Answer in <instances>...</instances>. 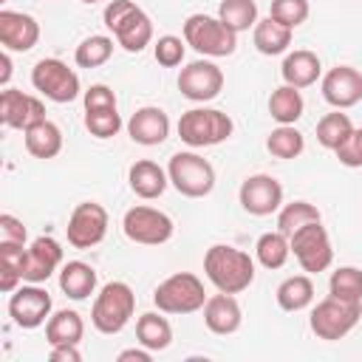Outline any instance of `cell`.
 Here are the masks:
<instances>
[{
    "mask_svg": "<svg viewBox=\"0 0 362 362\" xmlns=\"http://www.w3.org/2000/svg\"><path fill=\"white\" fill-rule=\"evenodd\" d=\"M204 272L218 291L240 294L255 280V260L243 249H235L229 243H215L204 255Z\"/></svg>",
    "mask_w": 362,
    "mask_h": 362,
    "instance_id": "obj_1",
    "label": "cell"
},
{
    "mask_svg": "<svg viewBox=\"0 0 362 362\" xmlns=\"http://www.w3.org/2000/svg\"><path fill=\"white\" fill-rule=\"evenodd\" d=\"M102 20L113 31L116 42L130 54H139L153 42V23L133 0H110Z\"/></svg>",
    "mask_w": 362,
    "mask_h": 362,
    "instance_id": "obj_2",
    "label": "cell"
},
{
    "mask_svg": "<svg viewBox=\"0 0 362 362\" xmlns=\"http://www.w3.org/2000/svg\"><path fill=\"white\" fill-rule=\"evenodd\" d=\"M136 311V294L124 280H110L93 300L90 322L102 334H119Z\"/></svg>",
    "mask_w": 362,
    "mask_h": 362,
    "instance_id": "obj_3",
    "label": "cell"
},
{
    "mask_svg": "<svg viewBox=\"0 0 362 362\" xmlns=\"http://www.w3.org/2000/svg\"><path fill=\"white\" fill-rule=\"evenodd\" d=\"M232 130H235V122L229 119V113L215 107H192L178 119V136L189 147H215L226 141Z\"/></svg>",
    "mask_w": 362,
    "mask_h": 362,
    "instance_id": "obj_4",
    "label": "cell"
},
{
    "mask_svg": "<svg viewBox=\"0 0 362 362\" xmlns=\"http://www.w3.org/2000/svg\"><path fill=\"white\" fill-rule=\"evenodd\" d=\"M153 303L161 314H192L201 311L206 303V291L198 274L192 272H175L164 283L156 286Z\"/></svg>",
    "mask_w": 362,
    "mask_h": 362,
    "instance_id": "obj_5",
    "label": "cell"
},
{
    "mask_svg": "<svg viewBox=\"0 0 362 362\" xmlns=\"http://www.w3.org/2000/svg\"><path fill=\"white\" fill-rule=\"evenodd\" d=\"M184 40L204 57H229L238 48V34L209 14H189L184 20Z\"/></svg>",
    "mask_w": 362,
    "mask_h": 362,
    "instance_id": "obj_6",
    "label": "cell"
},
{
    "mask_svg": "<svg viewBox=\"0 0 362 362\" xmlns=\"http://www.w3.org/2000/svg\"><path fill=\"white\" fill-rule=\"evenodd\" d=\"M167 175H170V184L187 198H204L215 189V167L192 150H181L170 156Z\"/></svg>",
    "mask_w": 362,
    "mask_h": 362,
    "instance_id": "obj_7",
    "label": "cell"
},
{
    "mask_svg": "<svg viewBox=\"0 0 362 362\" xmlns=\"http://www.w3.org/2000/svg\"><path fill=\"white\" fill-rule=\"evenodd\" d=\"M362 317V303H348L339 297H325L311 308L308 325L320 339H342L345 334H351L356 328Z\"/></svg>",
    "mask_w": 362,
    "mask_h": 362,
    "instance_id": "obj_8",
    "label": "cell"
},
{
    "mask_svg": "<svg viewBox=\"0 0 362 362\" xmlns=\"http://www.w3.org/2000/svg\"><path fill=\"white\" fill-rule=\"evenodd\" d=\"M288 243H291V255L297 257L300 269L308 274H320L334 263V246H331V238H328L322 221L300 226L288 238Z\"/></svg>",
    "mask_w": 362,
    "mask_h": 362,
    "instance_id": "obj_9",
    "label": "cell"
},
{
    "mask_svg": "<svg viewBox=\"0 0 362 362\" xmlns=\"http://www.w3.org/2000/svg\"><path fill=\"white\" fill-rule=\"evenodd\" d=\"M31 85L34 90H40L45 99L65 105L74 102L79 96V76L74 68H68L62 59L57 57H45L31 68Z\"/></svg>",
    "mask_w": 362,
    "mask_h": 362,
    "instance_id": "obj_10",
    "label": "cell"
},
{
    "mask_svg": "<svg viewBox=\"0 0 362 362\" xmlns=\"http://www.w3.org/2000/svg\"><path fill=\"white\" fill-rule=\"evenodd\" d=\"M122 229L127 235V240L133 243H141V246H161L173 238L175 232V223L167 212L156 209V206H130L122 218Z\"/></svg>",
    "mask_w": 362,
    "mask_h": 362,
    "instance_id": "obj_11",
    "label": "cell"
},
{
    "mask_svg": "<svg viewBox=\"0 0 362 362\" xmlns=\"http://www.w3.org/2000/svg\"><path fill=\"white\" fill-rule=\"evenodd\" d=\"M68 243L74 249H90L105 240L107 235V209L96 201H82L74 206L68 226H65Z\"/></svg>",
    "mask_w": 362,
    "mask_h": 362,
    "instance_id": "obj_12",
    "label": "cell"
},
{
    "mask_svg": "<svg viewBox=\"0 0 362 362\" xmlns=\"http://www.w3.org/2000/svg\"><path fill=\"white\" fill-rule=\"evenodd\" d=\"M51 294L40 288V283H28L11 291L8 297V317L20 328H40L51 317Z\"/></svg>",
    "mask_w": 362,
    "mask_h": 362,
    "instance_id": "obj_13",
    "label": "cell"
},
{
    "mask_svg": "<svg viewBox=\"0 0 362 362\" xmlns=\"http://www.w3.org/2000/svg\"><path fill=\"white\" fill-rule=\"evenodd\" d=\"M178 90L189 102H209L223 90V71L209 59H195L181 68Z\"/></svg>",
    "mask_w": 362,
    "mask_h": 362,
    "instance_id": "obj_14",
    "label": "cell"
},
{
    "mask_svg": "<svg viewBox=\"0 0 362 362\" xmlns=\"http://www.w3.org/2000/svg\"><path fill=\"white\" fill-rule=\"evenodd\" d=\"M240 206L249 212V215H257V218H266L272 212H277L283 206V187L274 175H266V173H257V175H249L243 184H240Z\"/></svg>",
    "mask_w": 362,
    "mask_h": 362,
    "instance_id": "obj_15",
    "label": "cell"
},
{
    "mask_svg": "<svg viewBox=\"0 0 362 362\" xmlns=\"http://www.w3.org/2000/svg\"><path fill=\"white\" fill-rule=\"evenodd\" d=\"M45 119V105L31 96V93H23V90H14V88H6L0 93V122L11 130H28L31 124L42 122Z\"/></svg>",
    "mask_w": 362,
    "mask_h": 362,
    "instance_id": "obj_16",
    "label": "cell"
},
{
    "mask_svg": "<svg viewBox=\"0 0 362 362\" xmlns=\"http://www.w3.org/2000/svg\"><path fill=\"white\" fill-rule=\"evenodd\" d=\"M59 266H62V246H59V240L51 238V235H40L25 249L23 280L25 283H45Z\"/></svg>",
    "mask_w": 362,
    "mask_h": 362,
    "instance_id": "obj_17",
    "label": "cell"
},
{
    "mask_svg": "<svg viewBox=\"0 0 362 362\" xmlns=\"http://www.w3.org/2000/svg\"><path fill=\"white\" fill-rule=\"evenodd\" d=\"M322 99L337 107H354L362 102V74L351 65H337L322 76Z\"/></svg>",
    "mask_w": 362,
    "mask_h": 362,
    "instance_id": "obj_18",
    "label": "cell"
},
{
    "mask_svg": "<svg viewBox=\"0 0 362 362\" xmlns=\"http://www.w3.org/2000/svg\"><path fill=\"white\" fill-rule=\"evenodd\" d=\"M40 40V23L25 11H0V45L6 51H31Z\"/></svg>",
    "mask_w": 362,
    "mask_h": 362,
    "instance_id": "obj_19",
    "label": "cell"
},
{
    "mask_svg": "<svg viewBox=\"0 0 362 362\" xmlns=\"http://www.w3.org/2000/svg\"><path fill=\"white\" fill-rule=\"evenodd\" d=\"M127 133L136 144L156 147V144L167 141V136H170V116L156 105H144L130 116Z\"/></svg>",
    "mask_w": 362,
    "mask_h": 362,
    "instance_id": "obj_20",
    "label": "cell"
},
{
    "mask_svg": "<svg viewBox=\"0 0 362 362\" xmlns=\"http://www.w3.org/2000/svg\"><path fill=\"white\" fill-rule=\"evenodd\" d=\"M204 322L218 337L235 334L240 328V322H243V311H240V303L235 300V294L218 291V294L206 297V303H204Z\"/></svg>",
    "mask_w": 362,
    "mask_h": 362,
    "instance_id": "obj_21",
    "label": "cell"
},
{
    "mask_svg": "<svg viewBox=\"0 0 362 362\" xmlns=\"http://www.w3.org/2000/svg\"><path fill=\"white\" fill-rule=\"evenodd\" d=\"M127 181H130V189H133L139 198L153 201V198H158V195L167 189L170 175H167V170L158 167L156 161H150V158H139V161L130 164V170H127Z\"/></svg>",
    "mask_w": 362,
    "mask_h": 362,
    "instance_id": "obj_22",
    "label": "cell"
},
{
    "mask_svg": "<svg viewBox=\"0 0 362 362\" xmlns=\"http://www.w3.org/2000/svg\"><path fill=\"white\" fill-rule=\"evenodd\" d=\"M280 74H283V82L291 85V88H308L320 79L322 74V65H320V57L308 48H297L291 54H286L283 65H280Z\"/></svg>",
    "mask_w": 362,
    "mask_h": 362,
    "instance_id": "obj_23",
    "label": "cell"
},
{
    "mask_svg": "<svg viewBox=\"0 0 362 362\" xmlns=\"http://www.w3.org/2000/svg\"><path fill=\"white\" fill-rule=\"evenodd\" d=\"M59 288L71 300H85L96 291V269L85 260H68L59 269Z\"/></svg>",
    "mask_w": 362,
    "mask_h": 362,
    "instance_id": "obj_24",
    "label": "cell"
},
{
    "mask_svg": "<svg viewBox=\"0 0 362 362\" xmlns=\"http://www.w3.org/2000/svg\"><path fill=\"white\" fill-rule=\"evenodd\" d=\"M82 334H85V322H82L79 311H74V308H59L45 322L48 345H79Z\"/></svg>",
    "mask_w": 362,
    "mask_h": 362,
    "instance_id": "obj_25",
    "label": "cell"
},
{
    "mask_svg": "<svg viewBox=\"0 0 362 362\" xmlns=\"http://www.w3.org/2000/svg\"><path fill=\"white\" fill-rule=\"evenodd\" d=\"M23 136H25V150L34 158H54L62 150V130L51 119L31 124L28 130H23Z\"/></svg>",
    "mask_w": 362,
    "mask_h": 362,
    "instance_id": "obj_26",
    "label": "cell"
},
{
    "mask_svg": "<svg viewBox=\"0 0 362 362\" xmlns=\"http://www.w3.org/2000/svg\"><path fill=\"white\" fill-rule=\"evenodd\" d=\"M291 31H294V28L277 23L274 17H266V20H257V23H255L252 40H255V48H257L263 57H277V54H283V51L291 45Z\"/></svg>",
    "mask_w": 362,
    "mask_h": 362,
    "instance_id": "obj_27",
    "label": "cell"
},
{
    "mask_svg": "<svg viewBox=\"0 0 362 362\" xmlns=\"http://www.w3.org/2000/svg\"><path fill=\"white\" fill-rule=\"evenodd\" d=\"M136 339L150 351H164L173 342V325L158 311H147L136 320Z\"/></svg>",
    "mask_w": 362,
    "mask_h": 362,
    "instance_id": "obj_28",
    "label": "cell"
},
{
    "mask_svg": "<svg viewBox=\"0 0 362 362\" xmlns=\"http://www.w3.org/2000/svg\"><path fill=\"white\" fill-rule=\"evenodd\" d=\"M303 107H305V102H303L300 88H291L286 82L280 88H274L269 96V116L277 124H294L303 116Z\"/></svg>",
    "mask_w": 362,
    "mask_h": 362,
    "instance_id": "obj_29",
    "label": "cell"
},
{
    "mask_svg": "<svg viewBox=\"0 0 362 362\" xmlns=\"http://www.w3.org/2000/svg\"><path fill=\"white\" fill-rule=\"evenodd\" d=\"M314 303V283L308 274H291L277 286V305L283 311H303Z\"/></svg>",
    "mask_w": 362,
    "mask_h": 362,
    "instance_id": "obj_30",
    "label": "cell"
},
{
    "mask_svg": "<svg viewBox=\"0 0 362 362\" xmlns=\"http://www.w3.org/2000/svg\"><path fill=\"white\" fill-rule=\"evenodd\" d=\"M288 255H291V243H288V235H283L280 229L263 232L255 243V257L263 269H283Z\"/></svg>",
    "mask_w": 362,
    "mask_h": 362,
    "instance_id": "obj_31",
    "label": "cell"
},
{
    "mask_svg": "<svg viewBox=\"0 0 362 362\" xmlns=\"http://www.w3.org/2000/svg\"><path fill=\"white\" fill-rule=\"evenodd\" d=\"M23 263H25V243L0 240V288L6 294H11L23 280Z\"/></svg>",
    "mask_w": 362,
    "mask_h": 362,
    "instance_id": "obj_32",
    "label": "cell"
},
{
    "mask_svg": "<svg viewBox=\"0 0 362 362\" xmlns=\"http://www.w3.org/2000/svg\"><path fill=\"white\" fill-rule=\"evenodd\" d=\"M218 17L226 28H232L235 34L255 28L257 23V3L255 0H221L218 6Z\"/></svg>",
    "mask_w": 362,
    "mask_h": 362,
    "instance_id": "obj_33",
    "label": "cell"
},
{
    "mask_svg": "<svg viewBox=\"0 0 362 362\" xmlns=\"http://www.w3.org/2000/svg\"><path fill=\"white\" fill-rule=\"evenodd\" d=\"M351 133H354V122H351V116L342 113V110L325 113V116L317 122V141H320L325 150H337Z\"/></svg>",
    "mask_w": 362,
    "mask_h": 362,
    "instance_id": "obj_34",
    "label": "cell"
},
{
    "mask_svg": "<svg viewBox=\"0 0 362 362\" xmlns=\"http://www.w3.org/2000/svg\"><path fill=\"white\" fill-rule=\"evenodd\" d=\"M314 221H322V215H320V209L314 206V204H308V201H291V204H283L280 209H277V229L283 232V235H294L300 226H305V223H314Z\"/></svg>",
    "mask_w": 362,
    "mask_h": 362,
    "instance_id": "obj_35",
    "label": "cell"
},
{
    "mask_svg": "<svg viewBox=\"0 0 362 362\" xmlns=\"http://www.w3.org/2000/svg\"><path fill=\"white\" fill-rule=\"evenodd\" d=\"M303 147H305V139H303V133L294 124H280L266 139V150L274 158H283V161L286 158H297L303 153Z\"/></svg>",
    "mask_w": 362,
    "mask_h": 362,
    "instance_id": "obj_36",
    "label": "cell"
},
{
    "mask_svg": "<svg viewBox=\"0 0 362 362\" xmlns=\"http://www.w3.org/2000/svg\"><path fill=\"white\" fill-rule=\"evenodd\" d=\"M110 54H113V40L105 34H90L76 45L74 59L79 68H99L110 59Z\"/></svg>",
    "mask_w": 362,
    "mask_h": 362,
    "instance_id": "obj_37",
    "label": "cell"
},
{
    "mask_svg": "<svg viewBox=\"0 0 362 362\" xmlns=\"http://www.w3.org/2000/svg\"><path fill=\"white\" fill-rule=\"evenodd\" d=\"M328 291H331V297H339L348 303H362V269L339 266L337 272H331Z\"/></svg>",
    "mask_w": 362,
    "mask_h": 362,
    "instance_id": "obj_38",
    "label": "cell"
},
{
    "mask_svg": "<svg viewBox=\"0 0 362 362\" xmlns=\"http://www.w3.org/2000/svg\"><path fill=\"white\" fill-rule=\"evenodd\" d=\"M85 130L96 139H110L122 130L119 110H85Z\"/></svg>",
    "mask_w": 362,
    "mask_h": 362,
    "instance_id": "obj_39",
    "label": "cell"
},
{
    "mask_svg": "<svg viewBox=\"0 0 362 362\" xmlns=\"http://www.w3.org/2000/svg\"><path fill=\"white\" fill-rule=\"evenodd\" d=\"M308 0H272V8H269V17H274L277 23L288 25V28H297L308 20Z\"/></svg>",
    "mask_w": 362,
    "mask_h": 362,
    "instance_id": "obj_40",
    "label": "cell"
},
{
    "mask_svg": "<svg viewBox=\"0 0 362 362\" xmlns=\"http://www.w3.org/2000/svg\"><path fill=\"white\" fill-rule=\"evenodd\" d=\"M184 51H187V40L173 37V34L158 37L156 45H153L156 62L164 65V68H175V65H181V62H184Z\"/></svg>",
    "mask_w": 362,
    "mask_h": 362,
    "instance_id": "obj_41",
    "label": "cell"
},
{
    "mask_svg": "<svg viewBox=\"0 0 362 362\" xmlns=\"http://www.w3.org/2000/svg\"><path fill=\"white\" fill-rule=\"evenodd\" d=\"M339 164L345 167H362V127H354V133L334 150Z\"/></svg>",
    "mask_w": 362,
    "mask_h": 362,
    "instance_id": "obj_42",
    "label": "cell"
},
{
    "mask_svg": "<svg viewBox=\"0 0 362 362\" xmlns=\"http://www.w3.org/2000/svg\"><path fill=\"white\" fill-rule=\"evenodd\" d=\"M82 102H85V110H116V93L107 85H90Z\"/></svg>",
    "mask_w": 362,
    "mask_h": 362,
    "instance_id": "obj_43",
    "label": "cell"
},
{
    "mask_svg": "<svg viewBox=\"0 0 362 362\" xmlns=\"http://www.w3.org/2000/svg\"><path fill=\"white\" fill-rule=\"evenodd\" d=\"M28 232L23 226L20 218H14L11 212H3L0 215V240H8V243H25Z\"/></svg>",
    "mask_w": 362,
    "mask_h": 362,
    "instance_id": "obj_44",
    "label": "cell"
},
{
    "mask_svg": "<svg viewBox=\"0 0 362 362\" xmlns=\"http://www.w3.org/2000/svg\"><path fill=\"white\" fill-rule=\"evenodd\" d=\"M51 359L54 362H79L82 354L76 345H51Z\"/></svg>",
    "mask_w": 362,
    "mask_h": 362,
    "instance_id": "obj_45",
    "label": "cell"
},
{
    "mask_svg": "<svg viewBox=\"0 0 362 362\" xmlns=\"http://www.w3.org/2000/svg\"><path fill=\"white\" fill-rule=\"evenodd\" d=\"M119 362H150L153 359V351L150 348H127V351H122L119 356H116Z\"/></svg>",
    "mask_w": 362,
    "mask_h": 362,
    "instance_id": "obj_46",
    "label": "cell"
},
{
    "mask_svg": "<svg viewBox=\"0 0 362 362\" xmlns=\"http://www.w3.org/2000/svg\"><path fill=\"white\" fill-rule=\"evenodd\" d=\"M0 65H3V71H0V85H8V76H11V57H8L6 48H3V54H0Z\"/></svg>",
    "mask_w": 362,
    "mask_h": 362,
    "instance_id": "obj_47",
    "label": "cell"
},
{
    "mask_svg": "<svg viewBox=\"0 0 362 362\" xmlns=\"http://www.w3.org/2000/svg\"><path fill=\"white\" fill-rule=\"evenodd\" d=\"M82 3H88V6H93V3H99V0H82Z\"/></svg>",
    "mask_w": 362,
    "mask_h": 362,
    "instance_id": "obj_48",
    "label": "cell"
}]
</instances>
